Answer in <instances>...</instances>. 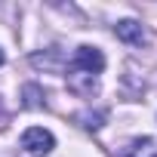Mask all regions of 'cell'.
Segmentation results:
<instances>
[{"label":"cell","mask_w":157,"mask_h":157,"mask_svg":"<svg viewBox=\"0 0 157 157\" xmlns=\"http://www.w3.org/2000/svg\"><path fill=\"white\" fill-rule=\"evenodd\" d=\"M102 71H105L102 49L99 46H90V43H80V46L71 52L68 65H65V80H68V86L77 96L93 99L99 93V74Z\"/></svg>","instance_id":"1"},{"label":"cell","mask_w":157,"mask_h":157,"mask_svg":"<svg viewBox=\"0 0 157 157\" xmlns=\"http://www.w3.org/2000/svg\"><path fill=\"white\" fill-rule=\"evenodd\" d=\"M22 148H25V154H31V157H46V154L56 148V136H52L46 126H28V129L22 132Z\"/></svg>","instance_id":"2"},{"label":"cell","mask_w":157,"mask_h":157,"mask_svg":"<svg viewBox=\"0 0 157 157\" xmlns=\"http://www.w3.org/2000/svg\"><path fill=\"white\" fill-rule=\"evenodd\" d=\"M114 34H117V40H123V43H129V46H142V43L148 40L145 28H142L136 19H123V22H117V25H114Z\"/></svg>","instance_id":"3"},{"label":"cell","mask_w":157,"mask_h":157,"mask_svg":"<svg viewBox=\"0 0 157 157\" xmlns=\"http://www.w3.org/2000/svg\"><path fill=\"white\" fill-rule=\"evenodd\" d=\"M120 157H157V139L142 136V139L129 142V145H126V151H123Z\"/></svg>","instance_id":"4"},{"label":"cell","mask_w":157,"mask_h":157,"mask_svg":"<svg viewBox=\"0 0 157 157\" xmlns=\"http://www.w3.org/2000/svg\"><path fill=\"white\" fill-rule=\"evenodd\" d=\"M22 96H25V108H43V90L37 83H25L22 86Z\"/></svg>","instance_id":"5"},{"label":"cell","mask_w":157,"mask_h":157,"mask_svg":"<svg viewBox=\"0 0 157 157\" xmlns=\"http://www.w3.org/2000/svg\"><path fill=\"white\" fill-rule=\"evenodd\" d=\"M105 117H108L105 111H96V114H93V111H83V114H80V117H77V120H80V123H83V129H99Z\"/></svg>","instance_id":"6"},{"label":"cell","mask_w":157,"mask_h":157,"mask_svg":"<svg viewBox=\"0 0 157 157\" xmlns=\"http://www.w3.org/2000/svg\"><path fill=\"white\" fill-rule=\"evenodd\" d=\"M3 62H6V56H3V49H0V65H3Z\"/></svg>","instance_id":"7"},{"label":"cell","mask_w":157,"mask_h":157,"mask_svg":"<svg viewBox=\"0 0 157 157\" xmlns=\"http://www.w3.org/2000/svg\"><path fill=\"white\" fill-rule=\"evenodd\" d=\"M0 114H3V102H0Z\"/></svg>","instance_id":"8"}]
</instances>
